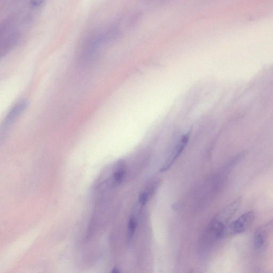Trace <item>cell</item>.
<instances>
[{
  "label": "cell",
  "mask_w": 273,
  "mask_h": 273,
  "mask_svg": "<svg viewBox=\"0 0 273 273\" xmlns=\"http://www.w3.org/2000/svg\"><path fill=\"white\" fill-rule=\"evenodd\" d=\"M242 198L239 197L231 204H229L221 213L216 217L212 223V231L216 237L220 238V235L223 228L226 225L227 223L230 220L240 206Z\"/></svg>",
  "instance_id": "obj_1"
},
{
  "label": "cell",
  "mask_w": 273,
  "mask_h": 273,
  "mask_svg": "<svg viewBox=\"0 0 273 273\" xmlns=\"http://www.w3.org/2000/svg\"><path fill=\"white\" fill-rule=\"evenodd\" d=\"M255 213L253 211L241 216L238 219L223 228L220 238L231 237L244 232L252 225L255 219Z\"/></svg>",
  "instance_id": "obj_2"
},
{
  "label": "cell",
  "mask_w": 273,
  "mask_h": 273,
  "mask_svg": "<svg viewBox=\"0 0 273 273\" xmlns=\"http://www.w3.org/2000/svg\"><path fill=\"white\" fill-rule=\"evenodd\" d=\"M28 106V103L26 100L21 101L14 105L9 110L8 113L6 115L1 127V137L6 133L19 117L24 113Z\"/></svg>",
  "instance_id": "obj_3"
},
{
  "label": "cell",
  "mask_w": 273,
  "mask_h": 273,
  "mask_svg": "<svg viewBox=\"0 0 273 273\" xmlns=\"http://www.w3.org/2000/svg\"><path fill=\"white\" fill-rule=\"evenodd\" d=\"M273 233V219L256 230L254 244L257 249H262L265 246L267 239Z\"/></svg>",
  "instance_id": "obj_4"
},
{
  "label": "cell",
  "mask_w": 273,
  "mask_h": 273,
  "mask_svg": "<svg viewBox=\"0 0 273 273\" xmlns=\"http://www.w3.org/2000/svg\"><path fill=\"white\" fill-rule=\"evenodd\" d=\"M189 139V135L186 134L184 135L183 137L179 140L178 144L176 146L174 150H173L171 153L170 156L166 161L165 163L161 167L160 169L161 172H164L167 170H168L172 165L175 162L178 158L181 156L184 150V148L186 145L188 144V142Z\"/></svg>",
  "instance_id": "obj_5"
},
{
  "label": "cell",
  "mask_w": 273,
  "mask_h": 273,
  "mask_svg": "<svg viewBox=\"0 0 273 273\" xmlns=\"http://www.w3.org/2000/svg\"><path fill=\"white\" fill-rule=\"evenodd\" d=\"M126 175V170L125 167L123 166H121L119 167L114 173L113 179L114 181V183L116 185H119L121 184L124 177H125Z\"/></svg>",
  "instance_id": "obj_6"
},
{
  "label": "cell",
  "mask_w": 273,
  "mask_h": 273,
  "mask_svg": "<svg viewBox=\"0 0 273 273\" xmlns=\"http://www.w3.org/2000/svg\"><path fill=\"white\" fill-rule=\"evenodd\" d=\"M136 228V221L134 217L130 219L128 225V235L130 239L133 238Z\"/></svg>",
  "instance_id": "obj_7"
},
{
  "label": "cell",
  "mask_w": 273,
  "mask_h": 273,
  "mask_svg": "<svg viewBox=\"0 0 273 273\" xmlns=\"http://www.w3.org/2000/svg\"><path fill=\"white\" fill-rule=\"evenodd\" d=\"M148 194L146 192H142L139 196V201L141 206H144L148 200Z\"/></svg>",
  "instance_id": "obj_8"
},
{
  "label": "cell",
  "mask_w": 273,
  "mask_h": 273,
  "mask_svg": "<svg viewBox=\"0 0 273 273\" xmlns=\"http://www.w3.org/2000/svg\"><path fill=\"white\" fill-rule=\"evenodd\" d=\"M45 0H30V3L34 8H38L45 3Z\"/></svg>",
  "instance_id": "obj_9"
}]
</instances>
